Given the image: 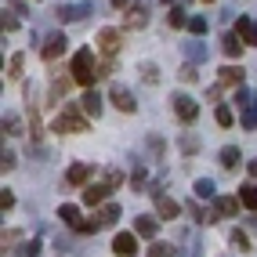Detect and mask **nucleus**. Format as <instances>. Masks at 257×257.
Wrapping results in <instances>:
<instances>
[{
    "label": "nucleus",
    "instance_id": "nucleus-1",
    "mask_svg": "<svg viewBox=\"0 0 257 257\" xmlns=\"http://www.w3.org/2000/svg\"><path fill=\"white\" fill-rule=\"evenodd\" d=\"M69 73H73L76 83H83V87H94V80H98V76H105L109 69H101V65L94 62V51L80 47L76 55H73V62H69Z\"/></svg>",
    "mask_w": 257,
    "mask_h": 257
},
{
    "label": "nucleus",
    "instance_id": "nucleus-2",
    "mask_svg": "<svg viewBox=\"0 0 257 257\" xmlns=\"http://www.w3.org/2000/svg\"><path fill=\"white\" fill-rule=\"evenodd\" d=\"M55 131L58 134H83L87 131V112H80L76 105H65V112H58V119H55Z\"/></svg>",
    "mask_w": 257,
    "mask_h": 257
},
{
    "label": "nucleus",
    "instance_id": "nucleus-3",
    "mask_svg": "<svg viewBox=\"0 0 257 257\" xmlns=\"http://www.w3.org/2000/svg\"><path fill=\"white\" fill-rule=\"evenodd\" d=\"M51 15H55L58 22L73 26V22H83L87 15H94V4H91V0H83V4H65V0H62V4H58L55 11H51Z\"/></svg>",
    "mask_w": 257,
    "mask_h": 257
},
{
    "label": "nucleus",
    "instance_id": "nucleus-4",
    "mask_svg": "<svg viewBox=\"0 0 257 257\" xmlns=\"http://www.w3.org/2000/svg\"><path fill=\"white\" fill-rule=\"evenodd\" d=\"M170 101H174V116L181 119V123H196V119H199V101L196 98H188V94L178 91Z\"/></svg>",
    "mask_w": 257,
    "mask_h": 257
},
{
    "label": "nucleus",
    "instance_id": "nucleus-5",
    "mask_svg": "<svg viewBox=\"0 0 257 257\" xmlns=\"http://www.w3.org/2000/svg\"><path fill=\"white\" fill-rule=\"evenodd\" d=\"M235 214H239V196H217V199H210V221L235 217Z\"/></svg>",
    "mask_w": 257,
    "mask_h": 257
},
{
    "label": "nucleus",
    "instance_id": "nucleus-6",
    "mask_svg": "<svg viewBox=\"0 0 257 257\" xmlns=\"http://www.w3.org/2000/svg\"><path fill=\"white\" fill-rule=\"evenodd\" d=\"M109 101H112L119 112H134V109H138V101H134L131 87H123V83H112V87H109Z\"/></svg>",
    "mask_w": 257,
    "mask_h": 257
},
{
    "label": "nucleus",
    "instance_id": "nucleus-7",
    "mask_svg": "<svg viewBox=\"0 0 257 257\" xmlns=\"http://www.w3.org/2000/svg\"><path fill=\"white\" fill-rule=\"evenodd\" d=\"M65 44H69V40H65V33H47V37H44V47H40V55H44L47 62H55V58L65 55Z\"/></svg>",
    "mask_w": 257,
    "mask_h": 257
},
{
    "label": "nucleus",
    "instance_id": "nucleus-8",
    "mask_svg": "<svg viewBox=\"0 0 257 257\" xmlns=\"http://www.w3.org/2000/svg\"><path fill=\"white\" fill-rule=\"evenodd\" d=\"M138 250V232H116L112 235V253L116 257H134Z\"/></svg>",
    "mask_w": 257,
    "mask_h": 257
},
{
    "label": "nucleus",
    "instance_id": "nucleus-9",
    "mask_svg": "<svg viewBox=\"0 0 257 257\" xmlns=\"http://www.w3.org/2000/svg\"><path fill=\"white\" fill-rule=\"evenodd\" d=\"M91 174H94V167H91V163H73L69 170H65V181H62V188H65V185H69V188L87 185V181H91Z\"/></svg>",
    "mask_w": 257,
    "mask_h": 257
},
{
    "label": "nucleus",
    "instance_id": "nucleus-10",
    "mask_svg": "<svg viewBox=\"0 0 257 257\" xmlns=\"http://www.w3.org/2000/svg\"><path fill=\"white\" fill-rule=\"evenodd\" d=\"M145 26H149V8L134 0L127 8V15H123V29H145Z\"/></svg>",
    "mask_w": 257,
    "mask_h": 257
},
{
    "label": "nucleus",
    "instance_id": "nucleus-11",
    "mask_svg": "<svg viewBox=\"0 0 257 257\" xmlns=\"http://www.w3.org/2000/svg\"><path fill=\"white\" fill-rule=\"evenodd\" d=\"M98 51H101L105 58H112L116 51H119V29H112V26L101 29V33H98Z\"/></svg>",
    "mask_w": 257,
    "mask_h": 257
},
{
    "label": "nucleus",
    "instance_id": "nucleus-12",
    "mask_svg": "<svg viewBox=\"0 0 257 257\" xmlns=\"http://www.w3.org/2000/svg\"><path fill=\"white\" fill-rule=\"evenodd\" d=\"M235 33H239V40H243L246 47H257V22L250 19V15H239V22H235Z\"/></svg>",
    "mask_w": 257,
    "mask_h": 257
},
{
    "label": "nucleus",
    "instance_id": "nucleus-13",
    "mask_svg": "<svg viewBox=\"0 0 257 257\" xmlns=\"http://www.w3.org/2000/svg\"><path fill=\"white\" fill-rule=\"evenodd\" d=\"M109 192H112V185H109V181H94V185L83 188V203H87V207H98V203H105Z\"/></svg>",
    "mask_w": 257,
    "mask_h": 257
},
{
    "label": "nucleus",
    "instance_id": "nucleus-14",
    "mask_svg": "<svg viewBox=\"0 0 257 257\" xmlns=\"http://www.w3.org/2000/svg\"><path fill=\"white\" fill-rule=\"evenodd\" d=\"M134 232H138L142 239H156V232H160V217H152V214L134 217Z\"/></svg>",
    "mask_w": 257,
    "mask_h": 257
},
{
    "label": "nucleus",
    "instance_id": "nucleus-15",
    "mask_svg": "<svg viewBox=\"0 0 257 257\" xmlns=\"http://www.w3.org/2000/svg\"><path fill=\"white\" fill-rule=\"evenodd\" d=\"M217 80L225 83V87H243V65H225V69L217 73Z\"/></svg>",
    "mask_w": 257,
    "mask_h": 257
},
{
    "label": "nucleus",
    "instance_id": "nucleus-16",
    "mask_svg": "<svg viewBox=\"0 0 257 257\" xmlns=\"http://www.w3.org/2000/svg\"><path fill=\"white\" fill-rule=\"evenodd\" d=\"M156 214H160V221H174V217L181 214V203H174V199L160 196V199H156Z\"/></svg>",
    "mask_w": 257,
    "mask_h": 257
},
{
    "label": "nucleus",
    "instance_id": "nucleus-17",
    "mask_svg": "<svg viewBox=\"0 0 257 257\" xmlns=\"http://www.w3.org/2000/svg\"><path fill=\"white\" fill-rule=\"evenodd\" d=\"M246 44L239 40V33H225V37H221V51H225L228 58H239V51H243Z\"/></svg>",
    "mask_w": 257,
    "mask_h": 257
},
{
    "label": "nucleus",
    "instance_id": "nucleus-18",
    "mask_svg": "<svg viewBox=\"0 0 257 257\" xmlns=\"http://www.w3.org/2000/svg\"><path fill=\"white\" fill-rule=\"evenodd\" d=\"M217 160H221V167H225V170H235V167H239V160H243V152H239L235 145H225V149L217 152Z\"/></svg>",
    "mask_w": 257,
    "mask_h": 257
},
{
    "label": "nucleus",
    "instance_id": "nucleus-19",
    "mask_svg": "<svg viewBox=\"0 0 257 257\" xmlns=\"http://www.w3.org/2000/svg\"><path fill=\"white\" fill-rule=\"evenodd\" d=\"M239 203H243L246 210H253V214H257V185H253V181L239 185Z\"/></svg>",
    "mask_w": 257,
    "mask_h": 257
},
{
    "label": "nucleus",
    "instance_id": "nucleus-20",
    "mask_svg": "<svg viewBox=\"0 0 257 257\" xmlns=\"http://www.w3.org/2000/svg\"><path fill=\"white\" fill-rule=\"evenodd\" d=\"M80 101H83V112H87V116H94V119H98V116H101V94H98V91H94V87H91V91H87V94H83V98H80Z\"/></svg>",
    "mask_w": 257,
    "mask_h": 257
},
{
    "label": "nucleus",
    "instance_id": "nucleus-21",
    "mask_svg": "<svg viewBox=\"0 0 257 257\" xmlns=\"http://www.w3.org/2000/svg\"><path fill=\"white\" fill-rule=\"evenodd\" d=\"M58 221L69 225V228H80V210L73 207V203H62V207H58Z\"/></svg>",
    "mask_w": 257,
    "mask_h": 257
},
{
    "label": "nucleus",
    "instance_id": "nucleus-22",
    "mask_svg": "<svg viewBox=\"0 0 257 257\" xmlns=\"http://www.w3.org/2000/svg\"><path fill=\"white\" fill-rule=\"evenodd\" d=\"M149 257H178L174 243H163V239H149Z\"/></svg>",
    "mask_w": 257,
    "mask_h": 257
},
{
    "label": "nucleus",
    "instance_id": "nucleus-23",
    "mask_svg": "<svg viewBox=\"0 0 257 257\" xmlns=\"http://www.w3.org/2000/svg\"><path fill=\"white\" fill-rule=\"evenodd\" d=\"M73 76H55V83H51V101H62V94H69V87H73Z\"/></svg>",
    "mask_w": 257,
    "mask_h": 257
},
{
    "label": "nucleus",
    "instance_id": "nucleus-24",
    "mask_svg": "<svg viewBox=\"0 0 257 257\" xmlns=\"http://www.w3.org/2000/svg\"><path fill=\"white\" fill-rule=\"evenodd\" d=\"M196 199H217V185L210 178H199L196 181Z\"/></svg>",
    "mask_w": 257,
    "mask_h": 257
},
{
    "label": "nucleus",
    "instance_id": "nucleus-25",
    "mask_svg": "<svg viewBox=\"0 0 257 257\" xmlns=\"http://www.w3.org/2000/svg\"><path fill=\"white\" fill-rule=\"evenodd\" d=\"M98 217H101V225H116V221H119V207H116V203H101Z\"/></svg>",
    "mask_w": 257,
    "mask_h": 257
},
{
    "label": "nucleus",
    "instance_id": "nucleus-26",
    "mask_svg": "<svg viewBox=\"0 0 257 257\" xmlns=\"http://www.w3.org/2000/svg\"><path fill=\"white\" fill-rule=\"evenodd\" d=\"M185 55H188V62H203V58H207V55H210V51H207V47H203L199 40H192V44H188V47H185Z\"/></svg>",
    "mask_w": 257,
    "mask_h": 257
},
{
    "label": "nucleus",
    "instance_id": "nucleus-27",
    "mask_svg": "<svg viewBox=\"0 0 257 257\" xmlns=\"http://www.w3.org/2000/svg\"><path fill=\"white\" fill-rule=\"evenodd\" d=\"M207 26H210V22L203 19V15H192V19H188V26H185V29L192 33V37H203V33H207Z\"/></svg>",
    "mask_w": 257,
    "mask_h": 257
},
{
    "label": "nucleus",
    "instance_id": "nucleus-28",
    "mask_svg": "<svg viewBox=\"0 0 257 257\" xmlns=\"http://www.w3.org/2000/svg\"><path fill=\"white\" fill-rule=\"evenodd\" d=\"M167 22H170V26H174V29H181V26H188V15H185V8H178V4H174V8H170V15H167Z\"/></svg>",
    "mask_w": 257,
    "mask_h": 257
},
{
    "label": "nucleus",
    "instance_id": "nucleus-29",
    "mask_svg": "<svg viewBox=\"0 0 257 257\" xmlns=\"http://www.w3.org/2000/svg\"><path fill=\"white\" fill-rule=\"evenodd\" d=\"M4 134H11V138H15V134H22V119L15 112H4Z\"/></svg>",
    "mask_w": 257,
    "mask_h": 257
},
{
    "label": "nucleus",
    "instance_id": "nucleus-30",
    "mask_svg": "<svg viewBox=\"0 0 257 257\" xmlns=\"http://www.w3.org/2000/svg\"><path fill=\"white\" fill-rule=\"evenodd\" d=\"M15 253H19V257H40V239H26Z\"/></svg>",
    "mask_w": 257,
    "mask_h": 257
},
{
    "label": "nucleus",
    "instance_id": "nucleus-31",
    "mask_svg": "<svg viewBox=\"0 0 257 257\" xmlns=\"http://www.w3.org/2000/svg\"><path fill=\"white\" fill-rule=\"evenodd\" d=\"M235 105H239V109H253V94H250V87H235Z\"/></svg>",
    "mask_w": 257,
    "mask_h": 257
},
{
    "label": "nucleus",
    "instance_id": "nucleus-32",
    "mask_svg": "<svg viewBox=\"0 0 257 257\" xmlns=\"http://www.w3.org/2000/svg\"><path fill=\"white\" fill-rule=\"evenodd\" d=\"M228 239H232V246H239V250H253V246H250V235H246L243 228H232Z\"/></svg>",
    "mask_w": 257,
    "mask_h": 257
},
{
    "label": "nucleus",
    "instance_id": "nucleus-33",
    "mask_svg": "<svg viewBox=\"0 0 257 257\" xmlns=\"http://www.w3.org/2000/svg\"><path fill=\"white\" fill-rule=\"evenodd\" d=\"M145 145H149V152H152L156 160H163V149H167V145H163L160 134H149V142H145Z\"/></svg>",
    "mask_w": 257,
    "mask_h": 257
},
{
    "label": "nucleus",
    "instance_id": "nucleus-34",
    "mask_svg": "<svg viewBox=\"0 0 257 257\" xmlns=\"http://www.w3.org/2000/svg\"><path fill=\"white\" fill-rule=\"evenodd\" d=\"M181 152H185V156H196V152H199V138H196V134H185V138H181Z\"/></svg>",
    "mask_w": 257,
    "mask_h": 257
},
{
    "label": "nucleus",
    "instance_id": "nucleus-35",
    "mask_svg": "<svg viewBox=\"0 0 257 257\" xmlns=\"http://www.w3.org/2000/svg\"><path fill=\"white\" fill-rule=\"evenodd\" d=\"M214 119H217V123H221V127H232V123H235V116H232V109H228V105H217V112H214Z\"/></svg>",
    "mask_w": 257,
    "mask_h": 257
},
{
    "label": "nucleus",
    "instance_id": "nucleus-36",
    "mask_svg": "<svg viewBox=\"0 0 257 257\" xmlns=\"http://www.w3.org/2000/svg\"><path fill=\"white\" fill-rule=\"evenodd\" d=\"M142 80H145V83H160V69H156L152 62H142Z\"/></svg>",
    "mask_w": 257,
    "mask_h": 257
},
{
    "label": "nucleus",
    "instance_id": "nucleus-37",
    "mask_svg": "<svg viewBox=\"0 0 257 257\" xmlns=\"http://www.w3.org/2000/svg\"><path fill=\"white\" fill-rule=\"evenodd\" d=\"M131 185H134V192H149V188H145V167H134Z\"/></svg>",
    "mask_w": 257,
    "mask_h": 257
},
{
    "label": "nucleus",
    "instance_id": "nucleus-38",
    "mask_svg": "<svg viewBox=\"0 0 257 257\" xmlns=\"http://www.w3.org/2000/svg\"><path fill=\"white\" fill-rule=\"evenodd\" d=\"M185 83H196L199 80V73H196V62H188V65H181V73H178Z\"/></svg>",
    "mask_w": 257,
    "mask_h": 257
},
{
    "label": "nucleus",
    "instance_id": "nucleus-39",
    "mask_svg": "<svg viewBox=\"0 0 257 257\" xmlns=\"http://www.w3.org/2000/svg\"><path fill=\"white\" fill-rule=\"evenodd\" d=\"M243 127L246 131H257V105L253 109H243Z\"/></svg>",
    "mask_w": 257,
    "mask_h": 257
},
{
    "label": "nucleus",
    "instance_id": "nucleus-40",
    "mask_svg": "<svg viewBox=\"0 0 257 257\" xmlns=\"http://www.w3.org/2000/svg\"><path fill=\"white\" fill-rule=\"evenodd\" d=\"M0 26H4V33H15V29H19V15H8V8H4V19H0Z\"/></svg>",
    "mask_w": 257,
    "mask_h": 257
},
{
    "label": "nucleus",
    "instance_id": "nucleus-41",
    "mask_svg": "<svg viewBox=\"0 0 257 257\" xmlns=\"http://www.w3.org/2000/svg\"><path fill=\"white\" fill-rule=\"evenodd\" d=\"M98 228H101V217H94V221H80L76 232H80V235H91V232H98Z\"/></svg>",
    "mask_w": 257,
    "mask_h": 257
},
{
    "label": "nucleus",
    "instance_id": "nucleus-42",
    "mask_svg": "<svg viewBox=\"0 0 257 257\" xmlns=\"http://www.w3.org/2000/svg\"><path fill=\"white\" fill-rule=\"evenodd\" d=\"M105 181H109L112 188H119V185H123V170H116V167H109V170H105Z\"/></svg>",
    "mask_w": 257,
    "mask_h": 257
},
{
    "label": "nucleus",
    "instance_id": "nucleus-43",
    "mask_svg": "<svg viewBox=\"0 0 257 257\" xmlns=\"http://www.w3.org/2000/svg\"><path fill=\"white\" fill-rule=\"evenodd\" d=\"M15 243H22V232H4V250H11Z\"/></svg>",
    "mask_w": 257,
    "mask_h": 257
},
{
    "label": "nucleus",
    "instance_id": "nucleus-44",
    "mask_svg": "<svg viewBox=\"0 0 257 257\" xmlns=\"http://www.w3.org/2000/svg\"><path fill=\"white\" fill-rule=\"evenodd\" d=\"M8 76H11V80H15V76H22V55H15V58H11V73H8Z\"/></svg>",
    "mask_w": 257,
    "mask_h": 257
},
{
    "label": "nucleus",
    "instance_id": "nucleus-45",
    "mask_svg": "<svg viewBox=\"0 0 257 257\" xmlns=\"http://www.w3.org/2000/svg\"><path fill=\"white\" fill-rule=\"evenodd\" d=\"M0 207H4V214H8V210L15 207V196L8 192V188H4V192H0Z\"/></svg>",
    "mask_w": 257,
    "mask_h": 257
},
{
    "label": "nucleus",
    "instance_id": "nucleus-46",
    "mask_svg": "<svg viewBox=\"0 0 257 257\" xmlns=\"http://www.w3.org/2000/svg\"><path fill=\"white\" fill-rule=\"evenodd\" d=\"M0 160H4V170H15V163H19V156L8 152V149H4V156H0Z\"/></svg>",
    "mask_w": 257,
    "mask_h": 257
},
{
    "label": "nucleus",
    "instance_id": "nucleus-47",
    "mask_svg": "<svg viewBox=\"0 0 257 257\" xmlns=\"http://www.w3.org/2000/svg\"><path fill=\"white\" fill-rule=\"evenodd\" d=\"M8 8H11L15 15H26V4H22V0H8Z\"/></svg>",
    "mask_w": 257,
    "mask_h": 257
},
{
    "label": "nucleus",
    "instance_id": "nucleus-48",
    "mask_svg": "<svg viewBox=\"0 0 257 257\" xmlns=\"http://www.w3.org/2000/svg\"><path fill=\"white\" fill-rule=\"evenodd\" d=\"M131 4H134V0H112V8H119V11H127Z\"/></svg>",
    "mask_w": 257,
    "mask_h": 257
},
{
    "label": "nucleus",
    "instance_id": "nucleus-49",
    "mask_svg": "<svg viewBox=\"0 0 257 257\" xmlns=\"http://www.w3.org/2000/svg\"><path fill=\"white\" fill-rule=\"evenodd\" d=\"M246 170H250V178H257V160H250V163H246Z\"/></svg>",
    "mask_w": 257,
    "mask_h": 257
},
{
    "label": "nucleus",
    "instance_id": "nucleus-50",
    "mask_svg": "<svg viewBox=\"0 0 257 257\" xmlns=\"http://www.w3.org/2000/svg\"><path fill=\"white\" fill-rule=\"evenodd\" d=\"M163 4H170V8H174V4H178V0H163Z\"/></svg>",
    "mask_w": 257,
    "mask_h": 257
},
{
    "label": "nucleus",
    "instance_id": "nucleus-51",
    "mask_svg": "<svg viewBox=\"0 0 257 257\" xmlns=\"http://www.w3.org/2000/svg\"><path fill=\"white\" fill-rule=\"evenodd\" d=\"M207 4H210V0H207Z\"/></svg>",
    "mask_w": 257,
    "mask_h": 257
}]
</instances>
